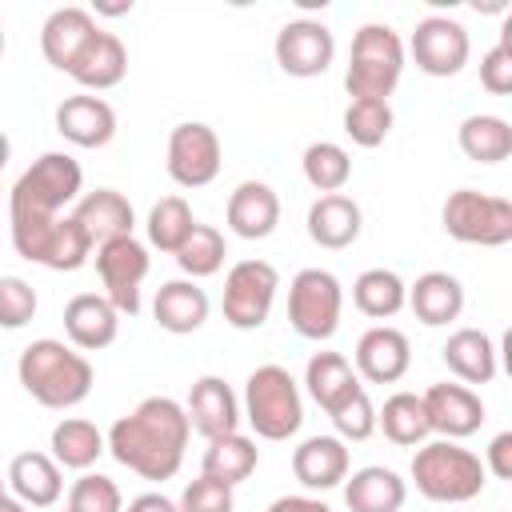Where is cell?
Segmentation results:
<instances>
[{
	"instance_id": "f1b7e54d",
	"label": "cell",
	"mask_w": 512,
	"mask_h": 512,
	"mask_svg": "<svg viewBox=\"0 0 512 512\" xmlns=\"http://www.w3.org/2000/svg\"><path fill=\"white\" fill-rule=\"evenodd\" d=\"M404 500H408V484L384 464H368L344 476V504L352 512H400Z\"/></svg>"
},
{
	"instance_id": "ba28073f",
	"label": "cell",
	"mask_w": 512,
	"mask_h": 512,
	"mask_svg": "<svg viewBox=\"0 0 512 512\" xmlns=\"http://www.w3.org/2000/svg\"><path fill=\"white\" fill-rule=\"evenodd\" d=\"M344 288L328 268H300L288 284V324L304 340H328L340 328Z\"/></svg>"
},
{
	"instance_id": "c3c4849f",
	"label": "cell",
	"mask_w": 512,
	"mask_h": 512,
	"mask_svg": "<svg viewBox=\"0 0 512 512\" xmlns=\"http://www.w3.org/2000/svg\"><path fill=\"white\" fill-rule=\"evenodd\" d=\"M96 12H104V16H124V12H132V0H128V4H96Z\"/></svg>"
},
{
	"instance_id": "5b68a950",
	"label": "cell",
	"mask_w": 512,
	"mask_h": 512,
	"mask_svg": "<svg viewBox=\"0 0 512 512\" xmlns=\"http://www.w3.org/2000/svg\"><path fill=\"white\" fill-rule=\"evenodd\" d=\"M404 40L388 24H360L348 52L344 88L352 100H388L404 76Z\"/></svg>"
},
{
	"instance_id": "74e56055",
	"label": "cell",
	"mask_w": 512,
	"mask_h": 512,
	"mask_svg": "<svg viewBox=\"0 0 512 512\" xmlns=\"http://www.w3.org/2000/svg\"><path fill=\"white\" fill-rule=\"evenodd\" d=\"M224 256H228L224 232L212 228V224H200V220H196V228L188 232V240L176 248V264H180V272H184L188 280H200V276L220 272Z\"/></svg>"
},
{
	"instance_id": "836d02e7",
	"label": "cell",
	"mask_w": 512,
	"mask_h": 512,
	"mask_svg": "<svg viewBox=\"0 0 512 512\" xmlns=\"http://www.w3.org/2000/svg\"><path fill=\"white\" fill-rule=\"evenodd\" d=\"M352 304L372 320H392L408 304V284L392 268H364L352 284Z\"/></svg>"
},
{
	"instance_id": "bcb514c9",
	"label": "cell",
	"mask_w": 512,
	"mask_h": 512,
	"mask_svg": "<svg viewBox=\"0 0 512 512\" xmlns=\"http://www.w3.org/2000/svg\"><path fill=\"white\" fill-rule=\"evenodd\" d=\"M264 512H332V508L324 500H316V496H280Z\"/></svg>"
},
{
	"instance_id": "7c38bea8",
	"label": "cell",
	"mask_w": 512,
	"mask_h": 512,
	"mask_svg": "<svg viewBox=\"0 0 512 512\" xmlns=\"http://www.w3.org/2000/svg\"><path fill=\"white\" fill-rule=\"evenodd\" d=\"M404 52H412V60L424 76H456L468 64L472 40H468V28L460 20L432 12V16L416 20L412 40H408Z\"/></svg>"
},
{
	"instance_id": "7a4b0ae2",
	"label": "cell",
	"mask_w": 512,
	"mask_h": 512,
	"mask_svg": "<svg viewBox=\"0 0 512 512\" xmlns=\"http://www.w3.org/2000/svg\"><path fill=\"white\" fill-rule=\"evenodd\" d=\"M188 412L172 396H148L108 428V452L116 464L144 480H172L188 448Z\"/></svg>"
},
{
	"instance_id": "ab89813d",
	"label": "cell",
	"mask_w": 512,
	"mask_h": 512,
	"mask_svg": "<svg viewBox=\"0 0 512 512\" xmlns=\"http://www.w3.org/2000/svg\"><path fill=\"white\" fill-rule=\"evenodd\" d=\"M68 512H124V496H120L116 480H108L100 472H84L68 488Z\"/></svg>"
},
{
	"instance_id": "5bb4252c",
	"label": "cell",
	"mask_w": 512,
	"mask_h": 512,
	"mask_svg": "<svg viewBox=\"0 0 512 512\" xmlns=\"http://www.w3.org/2000/svg\"><path fill=\"white\" fill-rule=\"evenodd\" d=\"M424 412H428V428L440 440H464L472 432H480L484 424V400L468 388V384H432L424 396Z\"/></svg>"
},
{
	"instance_id": "d6a6232c",
	"label": "cell",
	"mask_w": 512,
	"mask_h": 512,
	"mask_svg": "<svg viewBox=\"0 0 512 512\" xmlns=\"http://www.w3.org/2000/svg\"><path fill=\"white\" fill-rule=\"evenodd\" d=\"M456 144L476 164H500L512 156V124L492 112H472L456 128Z\"/></svg>"
},
{
	"instance_id": "9c48e42d",
	"label": "cell",
	"mask_w": 512,
	"mask_h": 512,
	"mask_svg": "<svg viewBox=\"0 0 512 512\" xmlns=\"http://www.w3.org/2000/svg\"><path fill=\"white\" fill-rule=\"evenodd\" d=\"M280 272L268 260H236L224 276V320L236 332L264 328L272 304H276Z\"/></svg>"
},
{
	"instance_id": "9a60e30c",
	"label": "cell",
	"mask_w": 512,
	"mask_h": 512,
	"mask_svg": "<svg viewBox=\"0 0 512 512\" xmlns=\"http://www.w3.org/2000/svg\"><path fill=\"white\" fill-rule=\"evenodd\" d=\"M56 132L76 148H104L116 136V108L104 96L80 92L56 104Z\"/></svg>"
},
{
	"instance_id": "ffe728a7",
	"label": "cell",
	"mask_w": 512,
	"mask_h": 512,
	"mask_svg": "<svg viewBox=\"0 0 512 512\" xmlns=\"http://www.w3.org/2000/svg\"><path fill=\"white\" fill-rule=\"evenodd\" d=\"M184 412H188L192 432H200L204 440L240 432V400H236V392L220 376H200L192 384V392H188Z\"/></svg>"
},
{
	"instance_id": "e575fe53",
	"label": "cell",
	"mask_w": 512,
	"mask_h": 512,
	"mask_svg": "<svg viewBox=\"0 0 512 512\" xmlns=\"http://www.w3.org/2000/svg\"><path fill=\"white\" fill-rule=\"evenodd\" d=\"M376 428H384V436L400 448H416L432 436L428 428V412H424V400L416 392H392L384 400V408L376 412Z\"/></svg>"
},
{
	"instance_id": "30bf717a",
	"label": "cell",
	"mask_w": 512,
	"mask_h": 512,
	"mask_svg": "<svg viewBox=\"0 0 512 512\" xmlns=\"http://www.w3.org/2000/svg\"><path fill=\"white\" fill-rule=\"evenodd\" d=\"M152 260L148 248L136 236H120L96 248V272L104 284V300L120 312V316H136L140 312V284L148 276Z\"/></svg>"
},
{
	"instance_id": "83f0119b",
	"label": "cell",
	"mask_w": 512,
	"mask_h": 512,
	"mask_svg": "<svg viewBox=\"0 0 512 512\" xmlns=\"http://www.w3.org/2000/svg\"><path fill=\"white\" fill-rule=\"evenodd\" d=\"M408 308L420 324L444 328L464 312V284L452 272H424L416 284H408Z\"/></svg>"
},
{
	"instance_id": "cb8c5ba5",
	"label": "cell",
	"mask_w": 512,
	"mask_h": 512,
	"mask_svg": "<svg viewBox=\"0 0 512 512\" xmlns=\"http://www.w3.org/2000/svg\"><path fill=\"white\" fill-rule=\"evenodd\" d=\"M68 76L80 84V88H92V92H104V88H116L124 76H128V48L116 32H96L84 52L76 56V64L68 68Z\"/></svg>"
},
{
	"instance_id": "d4e9b609",
	"label": "cell",
	"mask_w": 512,
	"mask_h": 512,
	"mask_svg": "<svg viewBox=\"0 0 512 512\" xmlns=\"http://www.w3.org/2000/svg\"><path fill=\"white\" fill-rule=\"evenodd\" d=\"M360 228H364L360 204H356L352 196H344V192L316 196L312 208H308V236H312V244H320V248L340 252V248L356 244Z\"/></svg>"
},
{
	"instance_id": "7dc6e473",
	"label": "cell",
	"mask_w": 512,
	"mask_h": 512,
	"mask_svg": "<svg viewBox=\"0 0 512 512\" xmlns=\"http://www.w3.org/2000/svg\"><path fill=\"white\" fill-rule=\"evenodd\" d=\"M128 512H180V508L164 492H140V496L128 500Z\"/></svg>"
},
{
	"instance_id": "f907efd6",
	"label": "cell",
	"mask_w": 512,
	"mask_h": 512,
	"mask_svg": "<svg viewBox=\"0 0 512 512\" xmlns=\"http://www.w3.org/2000/svg\"><path fill=\"white\" fill-rule=\"evenodd\" d=\"M8 156H12V144H8V136L0 132V172H4V164H8Z\"/></svg>"
},
{
	"instance_id": "f6af8a7d",
	"label": "cell",
	"mask_w": 512,
	"mask_h": 512,
	"mask_svg": "<svg viewBox=\"0 0 512 512\" xmlns=\"http://www.w3.org/2000/svg\"><path fill=\"white\" fill-rule=\"evenodd\" d=\"M484 472H492L496 480H512V432H496V436H492Z\"/></svg>"
},
{
	"instance_id": "816d5d0a",
	"label": "cell",
	"mask_w": 512,
	"mask_h": 512,
	"mask_svg": "<svg viewBox=\"0 0 512 512\" xmlns=\"http://www.w3.org/2000/svg\"><path fill=\"white\" fill-rule=\"evenodd\" d=\"M0 56H4V28H0Z\"/></svg>"
},
{
	"instance_id": "8d00e7d4",
	"label": "cell",
	"mask_w": 512,
	"mask_h": 512,
	"mask_svg": "<svg viewBox=\"0 0 512 512\" xmlns=\"http://www.w3.org/2000/svg\"><path fill=\"white\" fill-rule=\"evenodd\" d=\"M148 244L176 256V248L188 240V232L196 228V216H192V204L184 196H160L148 212Z\"/></svg>"
},
{
	"instance_id": "ee69618b",
	"label": "cell",
	"mask_w": 512,
	"mask_h": 512,
	"mask_svg": "<svg viewBox=\"0 0 512 512\" xmlns=\"http://www.w3.org/2000/svg\"><path fill=\"white\" fill-rule=\"evenodd\" d=\"M480 84H484L492 96H508V92H512V48H508V36L496 40V44L480 56Z\"/></svg>"
},
{
	"instance_id": "d590c367",
	"label": "cell",
	"mask_w": 512,
	"mask_h": 512,
	"mask_svg": "<svg viewBox=\"0 0 512 512\" xmlns=\"http://www.w3.org/2000/svg\"><path fill=\"white\" fill-rule=\"evenodd\" d=\"M300 168H304V180L316 188V192H340L348 180H352V156L348 148H340L336 140H312L300 156Z\"/></svg>"
},
{
	"instance_id": "8992f818",
	"label": "cell",
	"mask_w": 512,
	"mask_h": 512,
	"mask_svg": "<svg viewBox=\"0 0 512 512\" xmlns=\"http://www.w3.org/2000/svg\"><path fill=\"white\" fill-rule=\"evenodd\" d=\"M244 420L260 440H288L304 424L300 384L280 364H260L244 380Z\"/></svg>"
},
{
	"instance_id": "f35d334b",
	"label": "cell",
	"mask_w": 512,
	"mask_h": 512,
	"mask_svg": "<svg viewBox=\"0 0 512 512\" xmlns=\"http://www.w3.org/2000/svg\"><path fill=\"white\" fill-rule=\"evenodd\" d=\"M344 132L360 148H376L392 132V104L388 100H352L344 108Z\"/></svg>"
},
{
	"instance_id": "d6986e66",
	"label": "cell",
	"mask_w": 512,
	"mask_h": 512,
	"mask_svg": "<svg viewBox=\"0 0 512 512\" xmlns=\"http://www.w3.org/2000/svg\"><path fill=\"white\" fill-rule=\"evenodd\" d=\"M224 220L228 228L240 236V240H264L276 232L280 224V196L272 184L264 180H240L228 196V208H224Z\"/></svg>"
},
{
	"instance_id": "52a82bcc",
	"label": "cell",
	"mask_w": 512,
	"mask_h": 512,
	"mask_svg": "<svg viewBox=\"0 0 512 512\" xmlns=\"http://www.w3.org/2000/svg\"><path fill=\"white\" fill-rule=\"evenodd\" d=\"M440 224L460 244L504 248L512 240V200L476 188H456L440 208Z\"/></svg>"
},
{
	"instance_id": "8fae6325",
	"label": "cell",
	"mask_w": 512,
	"mask_h": 512,
	"mask_svg": "<svg viewBox=\"0 0 512 512\" xmlns=\"http://www.w3.org/2000/svg\"><path fill=\"white\" fill-rule=\"evenodd\" d=\"M220 136L204 120H184L168 132L164 168L180 188H204L220 176Z\"/></svg>"
},
{
	"instance_id": "44dd1931",
	"label": "cell",
	"mask_w": 512,
	"mask_h": 512,
	"mask_svg": "<svg viewBox=\"0 0 512 512\" xmlns=\"http://www.w3.org/2000/svg\"><path fill=\"white\" fill-rule=\"evenodd\" d=\"M64 332L72 348L80 352H100L116 340L120 332V312L104 300V292H76L64 304Z\"/></svg>"
},
{
	"instance_id": "7402d4cb",
	"label": "cell",
	"mask_w": 512,
	"mask_h": 512,
	"mask_svg": "<svg viewBox=\"0 0 512 512\" xmlns=\"http://www.w3.org/2000/svg\"><path fill=\"white\" fill-rule=\"evenodd\" d=\"M292 476L308 492H328L348 476V444L340 436H308L292 452Z\"/></svg>"
},
{
	"instance_id": "681fc988",
	"label": "cell",
	"mask_w": 512,
	"mask_h": 512,
	"mask_svg": "<svg viewBox=\"0 0 512 512\" xmlns=\"http://www.w3.org/2000/svg\"><path fill=\"white\" fill-rule=\"evenodd\" d=\"M0 512H28V508H24L16 496H8V492H4V496H0Z\"/></svg>"
},
{
	"instance_id": "1f68e13d",
	"label": "cell",
	"mask_w": 512,
	"mask_h": 512,
	"mask_svg": "<svg viewBox=\"0 0 512 512\" xmlns=\"http://www.w3.org/2000/svg\"><path fill=\"white\" fill-rule=\"evenodd\" d=\"M256 464H260V448H256V440L244 436V432H228V436L208 440L204 460H200V476L236 488L240 480H248V476L256 472Z\"/></svg>"
},
{
	"instance_id": "f546056e",
	"label": "cell",
	"mask_w": 512,
	"mask_h": 512,
	"mask_svg": "<svg viewBox=\"0 0 512 512\" xmlns=\"http://www.w3.org/2000/svg\"><path fill=\"white\" fill-rule=\"evenodd\" d=\"M304 384H308V396L324 412H336L356 388H364L360 376H356V368L340 352H312V360L304 364Z\"/></svg>"
},
{
	"instance_id": "f5cc1de1",
	"label": "cell",
	"mask_w": 512,
	"mask_h": 512,
	"mask_svg": "<svg viewBox=\"0 0 512 512\" xmlns=\"http://www.w3.org/2000/svg\"><path fill=\"white\" fill-rule=\"evenodd\" d=\"M0 496H4V480H0Z\"/></svg>"
},
{
	"instance_id": "4316f807",
	"label": "cell",
	"mask_w": 512,
	"mask_h": 512,
	"mask_svg": "<svg viewBox=\"0 0 512 512\" xmlns=\"http://www.w3.org/2000/svg\"><path fill=\"white\" fill-rule=\"evenodd\" d=\"M444 364L452 376H460V384H488L496 380V340L484 332V328H456L444 348H440Z\"/></svg>"
},
{
	"instance_id": "7bdbcfd3",
	"label": "cell",
	"mask_w": 512,
	"mask_h": 512,
	"mask_svg": "<svg viewBox=\"0 0 512 512\" xmlns=\"http://www.w3.org/2000/svg\"><path fill=\"white\" fill-rule=\"evenodd\" d=\"M176 508H180V512H232V508H236V496H232L228 484L208 480V476H196V480L184 484Z\"/></svg>"
},
{
	"instance_id": "b9f144b4",
	"label": "cell",
	"mask_w": 512,
	"mask_h": 512,
	"mask_svg": "<svg viewBox=\"0 0 512 512\" xmlns=\"http://www.w3.org/2000/svg\"><path fill=\"white\" fill-rule=\"evenodd\" d=\"M36 308V288L24 276H0V328H24Z\"/></svg>"
},
{
	"instance_id": "4dcf8cb0",
	"label": "cell",
	"mask_w": 512,
	"mask_h": 512,
	"mask_svg": "<svg viewBox=\"0 0 512 512\" xmlns=\"http://www.w3.org/2000/svg\"><path fill=\"white\" fill-rule=\"evenodd\" d=\"M48 448H52V460L60 468H76V472H88L104 452H108V440L104 432L84 420V416H64L52 436H48Z\"/></svg>"
},
{
	"instance_id": "6da1fadb",
	"label": "cell",
	"mask_w": 512,
	"mask_h": 512,
	"mask_svg": "<svg viewBox=\"0 0 512 512\" xmlns=\"http://www.w3.org/2000/svg\"><path fill=\"white\" fill-rule=\"evenodd\" d=\"M84 172L68 152H44L32 160L8 192V228L16 256L52 272H76L88 264L92 244L72 216H60L80 200Z\"/></svg>"
},
{
	"instance_id": "60d3db41",
	"label": "cell",
	"mask_w": 512,
	"mask_h": 512,
	"mask_svg": "<svg viewBox=\"0 0 512 512\" xmlns=\"http://www.w3.org/2000/svg\"><path fill=\"white\" fill-rule=\"evenodd\" d=\"M328 420H332L340 440H368L376 432V404L368 400L364 388H356L336 412H328Z\"/></svg>"
},
{
	"instance_id": "603a6c76",
	"label": "cell",
	"mask_w": 512,
	"mask_h": 512,
	"mask_svg": "<svg viewBox=\"0 0 512 512\" xmlns=\"http://www.w3.org/2000/svg\"><path fill=\"white\" fill-rule=\"evenodd\" d=\"M8 488L24 508H52L64 492V476L48 452H16L8 464Z\"/></svg>"
},
{
	"instance_id": "484cf974",
	"label": "cell",
	"mask_w": 512,
	"mask_h": 512,
	"mask_svg": "<svg viewBox=\"0 0 512 512\" xmlns=\"http://www.w3.org/2000/svg\"><path fill=\"white\" fill-rule=\"evenodd\" d=\"M208 292L196 284V280H168L156 288V300H152V316L164 332L172 336H188L196 328H204L208 320Z\"/></svg>"
},
{
	"instance_id": "e0dca14e",
	"label": "cell",
	"mask_w": 512,
	"mask_h": 512,
	"mask_svg": "<svg viewBox=\"0 0 512 512\" xmlns=\"http://www.w3.org/2000/svg\"><path fill=\"white\" fill-rule=\"evenodd\" d=\"M412 364V344L400 328L376 324L356 340V376L368 384H396Z\"/></svg>"
},
{
	"instance_id": "2e32d148",
	"label": "cell",
	"mask_w": 512,
	"mask_h": 512,
	"mask_svg": "<svg viewBox=\"0 0 512 512\" xmlns=\"http://www.w3.org/2000/svg\"><path fill=\"white\" fill-rule=\"evenodd\" d=\"M72 220L84 228V236L92 240V252L108 240H120V236H132L136 228V212H132V200L116 188H96V192H84L76 204H72Z\"/></svg>"
},
{
	"instance_id": "4fadbf2b",
	"label": "cell",
	"mask_w": 512,
	"mask_h": 512,
	"mask_svg": "<svg viewBox=\"0 0 512 512\" xmlns=\"http://www.w3.org/2000/svg\"><path fill=\"white\" fill-rule=\"evenodd\" d=\"M276 64L296 76V80H312V76H324L332 56H336V36L328 24L312 20V16H300V20H288L280 32H276Z\"/></svg>"
},
{
	"instance_id": "277c9868",
	"label": "cell",
	"mask_w": 512,
	"mask_h": 512,
	"mask_svg": "<svg viewBox=\"0 0 512 512\" xmlns=\"http://www.w3.org/2000/svg\"><path fill=\"white\" fill-rule=\"evenodd\" d=\"M412 484L432 504H468L484 492V460L456 440H424L412 456Z\"/></svg>"
},
{
	"instance_id": "ac0fdd59",
	"label": "cell",
	"mask_w": 512,
	"mask_h": 512,
	"mask_svg": "<svg viewBox=\"0 0 512 512\" xmlns=\"http://www.w3.org/2000/svg\"><path fill=\"white\" fill-rule=\"evenodd\" d=\"M100 32L96 16L88 8H76V4H64L56 12H48V20L40 24V52L52 68L68 72L76 64V56L84 52V44Z\"/></svg>"
},
{
	"instance_id": "3957f363",
	"label": "cell",
	"mask_w": 512,
	"mask_h": 512,
	"mask_svg": "<svg viewBox=\"0 0 512 512\" xmlns=\"http://www.w3.org/2000/svg\"><path fill=\"white\" fill-rule=\"evenodd\" d=\"M16 376H20L24 392H28L36 404L56 408V412L76 408L80 400H88V392H92V384H96V372H92L88 356L76 352V348L64 344V340H52V336L32 340V344L20 352Z\"/></svg>"
}]
</instances>
